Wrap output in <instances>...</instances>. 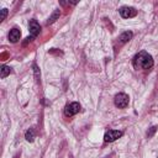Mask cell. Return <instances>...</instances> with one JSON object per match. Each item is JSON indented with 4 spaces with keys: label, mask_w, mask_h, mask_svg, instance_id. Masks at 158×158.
<instances>
[{
    "label": "cell",
    "mask_w": 158,
    "mask_h": 158,
    "mask_svg": "<svg viewBox=\"0 0 158 158\" xmlns=\"http://www.w3.org/2000/svg\"><path fill=\"white\" fill-rule=\"evenodd\" d=\"M133 65L136 69H151L153 67L152 56L144 51L137 53L133 58Z\"/></svg>",
    "instance_id": "cell-1"
},
{
    "label": "cell",
    "mask_w": 158,
    "mask_h": 158,
    "mask_svg": "<svg viewBox=\"0 0 158 158\" xmlns=\"http://www.w3.org/2000/svg\"><path fill=\"white\" fill-rule=\"evenodd\" d=\"M122 135H123L122 131H118V130H109L104 135V141L105 142H114L117 138H120Z\"/></svg>",
    "instance_id": "cell-2"
},
{
    "label": "cell",
    "mask_w": 158,
    "mask_h": 158,
    "mask_svg": "<svg viewBox=\"0 0 158 158\" xmlns=\"http://www.w3.org/2000/svg\"><path fill=\"white\" fill-rule=\"evenodd\" d=\"M115 105L118 109H125L128 105V96L123 93H120L115 96Z\"/></svg>",
    "instance_id": "cell-3"
},
{
    "label": "cell",
    "mask_w": 158,
    "mask_h": 158,
    "mask_svg": "<svg viewBox=\"0 0 158 158\" xmlns=\"http://www.w3.org/2000/svg\"><path fill=\"white\" fill-rule=\"evenodd\" d=\"M79 110H80L79 102H75V101H74V102H70V104H68V105L65 106V109H64V115L68 116V117H70V116L78 114Z\"/></svg>",
    "instance_id": "cell-4"
},
{
    "label": "cell",
    "mask_w": 158,
    "mask_h": 158,
    "mask_svg": "<svg viewBox=\"0 0 158 158\" xmlns=\"http://www.w3.org/2000/svg\"><path fill=\"white\" fill-rule=\"evenodd\" d=\"M120 15L123 19H131V17H135L137 15V10L135 7H131V6H123L120 9Z\"/></svg>",
    "instance_id": "cell-5"
},
{
    "label": "cell",
    "mask_w": 158,
    "mask_h": 158,
    "mask_svg": "<svg viewBox=\"0 0 158 158\" xmlns=\"http://www.w3.org/2000/svg\"><path fill=\"white\" fill-rule=\"evenodd\" d=\"M28 30H30L31 37H32V38L36 37V36L40 33V31H41L40 23H38L36 20H30V22H28Z\"/></svg>",
    "instance_id": "cell-6"
},
{
    "label": "cell",
    "mask_w": 158,
    "mask_h": 158,
    "mask_svg": "<svg viewBox=\"0 0 158 158\" xmlns=\"http://www.w3.org/2000/svg\"><path fill=\"white\" fill-rule=\"evenodd\" d=\"M20 36H21L20 30H17V28H12V30L10 31V33H9V41L12 42V43H16V42L20 40Z\"/></svg>",
    "instance_id": "cell-7"
},
{
    "label": "cell",
    "mask_w": 158,
    "mask_h": 158,
    "mask_svg": "<svg viewBox=\"0 0 158 158\" xmlns=\"http://www.w3.org/2000/svg\"><path fill=\"white\" fill-rule=\"evenodd\" d=\"M132 36H133V33L131 32V31H126V32H123V33H121V36H120V42L121 43H126V42H128L131 38H132Z\"/></svg>",
    "instance_id": "cell-8"
},
{
    "label": "cell",
    "mask_w": 158,
    "mask_h": 158,
    "mask_svg": "<svg viewBox=\"0 0 158 158\" xmlns=\"http://www.w3.org/2000/svg\"><path fill=\"white\" fill-rule=\"evenodd\" d=\"M1 74H0V77L4 79V78H6L9 74H10V72H11V69H10V67H7V65H2L1 67Z\"/></svg>",
    "instance_id": "cell-9"
},
{
    "label": "cell",
    "mask_w": 158,
    "mask_h": 158,
    "mask_svg": "<svg viewBox=\"0 0 158 158\" xmlns=\"http://www.w3.org/2000/svg\"><path fill=\"white\" fill-rule=\"evenodd\" d=\"M59 15H60V12H59V10H56L53 14H52V16L48 19V21H47V25H49V23H53L58 17H59Z\"/></svg>",
    "instance_id": "cell-10"
},
{
    "label": "cell",
    "mask_w": 158,
    "mask_h": 158,
    "mask_svg": "<svg viewBox=\"0 0 158 158\" xmlns=\"http://www.w3.org/2000/svg\"><path fill=\"white\" fill-rule=\"evenodd\" d=\"M25 138H26L28 142H32V141L35 139V131H33L32 128H30V130L26 132V135H25Z\"/></svg>",
    "instance_id": "cell-11"
},
{
    "label": "cell",
    "mask_w": 158,
    "mask_h": 158,
    "mask_svg": "<svg viewBox=\"0 0 158 158\" xmlns=\"http://www.w3.org/2000/svg\"><path fill=\"white\" fill-rule=\"evenodd\" d=\"M157 128H158L157 126H153V127H151V130L147 132V136H148V137H152V136H153V133L157 131Z\"/></svg>",
    "instance_id": "cell-12"
},
{
    "label": "cell",
    "mask_w": 158,
    "mask_h": 158,
    "mask_svg": "<svg viewBox=\"0 0 158 158\" xmlns=\"http://www.w3.org/2000/svg\"><path fill=\"white\" fill-rule=\"evenodd\" d=\"M6 15H7V9H2V10H1L0 21H4V20H5V17H6Z\"/></svg>",
    "instance_id": "cell-13"
}]
</instances>
